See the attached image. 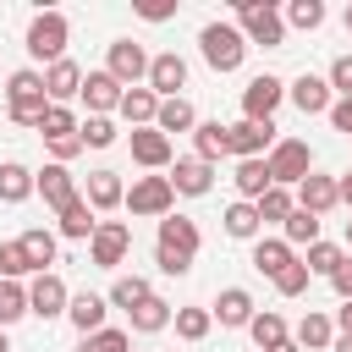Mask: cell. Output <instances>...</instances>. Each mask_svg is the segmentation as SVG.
Masks as SVG:
<instances>
[{
  "label": "cell",
  "instance_id": "1",
  "mask_svg": "<svg viewBox=\"0 0 352 352\" xmlns=\"http://www.w3.org/2000/svg\"><path fill=\"white\" fill-rule=\"evenodd\" d=\"M198 248H204V236H198V226H192L187 214H165V220H160V236H154V264H160V275H187L192 258H198Z\"/></svg>",
  "mask_w": 352,
  "mask_h": 352
},
{
  "label": "cell",
  "instance_id": "2",
  "mask_svg": "<svg viewBox=\"0 0 352 352\" xmlns=\"http://www.w3.org/2000/svg\"><path fill=\"white\" fill-rule=\"evenodd\" d=\"M44 110H50L44 72H38V66H22V72H11V77H6V116H11L16 126H33V132H38Z\"/></svg>",
  "mask_w": 352,
  "mask_h": 352
},
{
  "label": "cell",
  "instance_id": "3",
  "mask_svg": "<svg viewBox=\"0 0 352 352\" xmlns=\"http://www.w3.org/2000/svg\"><path fill=\"white\" fill-rule=\"evenodd\" d=\"M248 50H253V44L242 38L236 22H204V28H198V55L209 60V72H242Z\"/></svg>",
  "mask_w": 352,
  "mask_h": 352
},
{
  "label": "cell",
  "instance_id": "4",
  "mask_svg": "<svg viewBox=\"0 0 352 352\" xmlns=\"http://www.w3.org/2000/svg\"><path fill=\"white\" fill-rule=\"evenodd\" d=\"M231 11H236V28L248 44H264V50L286 44V16L275 0H231Z\"/></svg>",
  "mask_w": 352,
  "mask_h": 352
},
{
  "label": "cell",
  "instance_id": "5",
  "mask_svg": "<svg viewBox=\"0 0 352 352\" xmlns=\"http://www.w3.org/2000/svg\"><path fill=\"white\" fill-rule=\"evenodd\" d=\"M66 44H72V22H66V11H38V16L28 22L22 50H28L33 60L55 66V60H66Z\"/></svg>",
  "mask_w": 352,
  "mask_h": 352
},
{
  "label": "cell",
  "instance_id": "6",
  "mask_svg": "<svg viewBox=\"0 0 352 352\" xmlns=\"http://www.w3.org/2000/svg\"><path fill=\"white\" fill-rule=\"evenodd\" d=\"M121 209H132V214H143V220H165V214H176V187H170V176H132V187H126V204Z\"/></svg>",
  "mask_w": 352,
  "mask_h": 352
},
{
  "label": "cell",
  "instance_id": "7",
  "mask_svg": "<svg viewBox=\"0 0 352 352\" xmlns=\"http://www.w3.org/2000/svg\"><path fill=\"white\" fill-rule=\"evenodd\" d=\"M264 165H270L275 187H297L302 176H314V148H308V138H280L264 154Z\"/></svg>",
  "mask_w": 352,
  "mask_h": 352
},
{
  "label": "cell",
  "instance_id": "8",
  "mask_svg": "<svg viewBox=\"0 0 352 352\" xmlns=\"http://www.w3.org/2000/svg\"><path fill=\"white\" fill-rule=\"evenodd\" d=\"M148 60H154V55H148L143 44H132V38H116V44L104 50V72H110L121 88H143V82H148Z\"/></svg>",
  "mask_w": 352,
  "mask_h": 352
},
{
  "label": "cell",
  "instance_id": "9",
  "mask_svg": "<svg viewBox=\"0 0 352 352\" xmlns=\"http://www.w3.org/2000/svg\"><path fill=\"white\" fill-rule=\"evenodd\" d=\"M280 99H286V82H280L275 72L248 77V88H242V121H275Z\"/></svg>",
  "mask_w": 352,
  "mask_h": 352
},
{
  "label": "cell",
  "instance_id": "10",
  "mask_svg": "<svg viewBox=\"0 0 352 352\" xmlns=\"http://www.w3.org/2000/svg\"><path fill=\"white\" fill-rule=\"evenodd\" d=\"M126 253H132V226H126V220H99V231H94V242H88V258H94L99 270H121Z\"/></svg>",
  "mask_w": 352,
  "mask_h": 352
},
{
  "label": "cell",
  "instance_id": "11",
  "mask_svg": "<svg viewBox=\"0 0 352 352\" xmlns=\"http://www.w3.org/2000/svg\"><path fill=\"white\" fill-rule=\"evenodd\" d=\"M66 308H72V292H66V280L55 270L28 280V314L33 319H66Z\"/></svg>",
  "mask_w": 352,
  "mask_h": 352
},
{
  "label": "cell",
  "instance_id": "12",
  "mask_svg": "<svg viewBox=\"0 0 352 352\" xmlns=\"http://www.w3.org/2000/svg\"><path fill=\"white\" fill-rule=\"evenodd\" d=\"M126 148H132V160H138L143 170H154V176L176 165V143H170L160 126H138V132L126 138Z\"/></svg>",
  "mask_w": 352,
  "mask_h": 352
},
{
  "label": "cell",
  "instance_id": "13",
  "mask_svg": "<svg viewBox=\"0 0 352 352\" xmlns=\"http://www.w3.org/2000/svg\"><path fill=\"white\" fill-rule=\"evenodd\" d=\"M231 160H264L280 138H275V121H231Z\"/></svg>",
  "mask_w": 352,
  "mask_h": 352
},
{
  "label": "cell",
  "instance_id": "14",
  "mask_svg": "<svg viewBox=\"0 0 352 352\" xmlns=\"http://www.w3.org/2000/svg\"><path fill=\"white\" fill-rule=\"evenodd\" d=\"M121 94H126V88H121V82H116V77L99 66V72H88V77H82L77 104H82L88 116H116V110H121Z\"/></svg>",
  "mask_w": 352,
  "mask_h": 352
},
{
  "label": "cell",
  "instance_id": "15",
  "mask_svg": "<svg viewBox=\"0 0 352 352\" xmlns=\"http://www.w3.org/2000/svg\"><path fill=\"white\" fill-rule=\"evenodd\" d=\"M286 99H292L302 116H330V104H336L330 82H324L319 72H302V77H292V82H286Z\"/></svg>",
  "mask_w": 352,
  "mask_h": 352
},
{
  "label": "cell",
  "instance_id": "16",
  "mask_svg": "<svg viewBox=\"0 0 352 352\" xmlns=\"http://www.w3.org/2000/svg\"><path fill=\"white\" fill-rule=\"evenodd\" d=\"M248 264H253L264 280H280V275L297 264V248H292L286 236H258V242H253V253H248Z\"/></svg>",
  "mask_w": 352,
  "mask_h": 352
},
{
  "label": "cell",
  "instance_id": "17",
  "mask_svg": "<svg viewBox=\"0 0 352 352\" xmlns=\"http://www.w3.org/2000/svg\"><path fill=\"white\" fill-rule=\"evenodd\" d=\"M209 314H214V324H226V330H248L253 314H258V302H253L248 286H220V297H214Z\"/></svg>",
  "mask_w": 352,
  "mask_h": 352
},
{
  "label": "cell",
  "instance_id": "18",
  "mask_svg": "<svg viewBox=\"0 0 352 352\" xmlns=\"http://www.w3.org/2000/svg\"><path fill=\"white\" fill-rule=\"evenodd\" d=\"M148 88H154L160 99H182V88H187V60H182L176 50H160V55L148 60Z\"/></svg>",
  "mask_w": 352,
  "mask_h": 352
},
{
  "label": "cell",
  "instance_id": "19",
  "mask_svg": "<svg viewBox=\"0 0 352 352\" xmlns=\"http://www.w3.org/2000/svg\"><path fill=\"white\" fill-rule=\"evenodd\" d=\"M336 204H341V182H336V176L314 170V176H302V182H297V209H308V214H319V220H324Z\"/></svg>",
  "mask_w": 352,
  "mask_h": 352
},
{
  "label": "cell",
  "instance_id": "20",
  "mask_svg": "<svg viewBox=\"0 0 352 352\" xmlns=\"http://www.w3.org/2000/svg\"><path fill=\"white\" fill-rule=\"evenodd\" d=\"M66 319H72V330H77V336H99V330H104V319H110V297H104V292H72Z\"/></svg>",
  "mask_w": 352,
  "mask_h": 352
},
{
  "label": "cell",
  "instance_id": "21",
  "mask_svg": "<svg viewBox=\"0 0 352 352\" xmlns=\"http://www.w3.org/2000/svg\"><path fill=\"white\" fill-rule=\"evenodd\" d=\"M38 198H44V204H50V209L60 214V209H72V204H77L82 192H77V176H72L66 165H55V160H50V165L38 170Z\"/></svg>",
  "mask_w": 352,
  "mask_h": 352
},
{
  "label": "cell",
  "instance_id": "22",
  "mask_svg": "<svg viewBox=\"0 0 352 352\" xmlns=\"http://www.w3.org/2000/svg\"><path fill=\"white\" fill-rule=\"evenodd\" d=\"M82 198H88V209H94V214H110V209H121V204H126V182H121V170H88V187H82Z\"/></svg>",
  "mask_w": 352,
  "mask_h": 352
},
{
  "label": "cell",
  "instance_id": "23",
  "mask_svg": "<svg viewBox=\"0 0 352 352\" xmlns=\"http://www.w3.org/2000/svg\"><path fill=\"white\" fill-rule=\"evenodd\" d=\"M82 66L66 55V60H55V66H44V94H50V104H72L77 94H82Z\"/></svg>",
  "mask_w": 352,
  "mask_h": 352
},
{
  "label": "cell",
  "instance_id": "24",
  "mask_svg": "<svg viewBox=\"0 0 352 352\" xmlns=\"http://www.w3.org/2000/svg\"><path fill=\"white\" fill-rule=\"evenodd\" d=\"M170 187H176L182 198H204V192L214 187V165H209V160H198V154H187V160H176V165H170Z\"/></svg>",
  "mask_w": 352,
  "mask_h": 352
},
{
  "label": "cell",
  "instance_id": "25",
  "mask_svg": "<svg viewBox=\"0 0 352 352\" xmlns=\"http://www.w3.org/2000/svg\"><path fill=\"white\" fill-rule=\"evenodd\" d=\"M16 242H22L28 264H33V275H50V264L60 258V236H55L50 226H28V231H22Z\"/></svg>",
  "mask_w": 352,
  "mask_h": 352
},
{
  "label": "cell",
  "instance_id": "26",
  "mask_svg": "<svg viewBox=\"0 0 352 352\" xmlns=\"http://www.w3.org/2000/svg\"><path fill=\"white\" fill-rule=\"evenodd\" d=\"M292 341H297L302 352H324V346H336V319H330V314H319V308H308V314L297 319Z\"/></svg>",
  "mask_w": 352,
  "mask_h": 352
},
{
  "label": "cell",
  "instance_id": "27",
  "mask_svg": "<svg viewBox=\"0 0 352 352\" xmlns=\"http://www.w3.org/2000/svg\"><path fill=\"white\" fill-rule=\"evenodd\" d=\"M116 116H121V121H126L132 132H138V126H154V116H160V94H154L148 82H143V88H126V94H121V110H116Z\"/></svg>",
  "mask_w": 352,
  "mask_h": 352
},
{
  "label": "cell",
  "instance_id": "28",
  "mask_svg": "<svg viewBox=\"0 0 352 352\" xmlns=\"http://www.w3.org/2000/svg\"><path fill=\"white\" fill-rule=\"evenodd\" d=\"M231 187H236V198H242V204H258V198L275 187V176H270V165H264V160H236Z\"/></svg>",
  "mask_w": 352,
  "mask_h": 352
},
{
  "label": "cell",
  "instance_id": "29",
  "mask_svg": "<svg viewBox=\"0 0 352 352\" xmlns=\"http://www.w3.org/2000/svg\"><path fill=\"white\" fill-rule=\"evenodd\" d=\"M192 154L209 160V165H220V160L231 154V132H226V121H198V126H192Z\"/></svg>",
  "mask_w": 352,
  "mask_h": 352
},
{
  "label": "cell",
  "instance_id": "30",
  "mask_svg": "<svg viewBox=\"0 0 352 352\" xmlns=\"http://www.w3.org/2000/svg\"><path fill=\"white\" fill-rule=\"evenodd\" d=\"M94 231H99V214L88 209V198L60 209V220H55V236H66V242H94Z\"/></svg>",
  "mask_w": 352,
  "mask_h": 352
},
{
  "label": "cell",
  "instance_id": "31",
  "mask_svg": "<svg viewBox=\"0 0 352 352\" xmlns=\"http://www.w3.org/2000/svg\"><path fill=\"white\" fill-rule=\"evenodd\" d=\"M33 192H38V170L6 160V165H0V204H28Z\"/></svg>",
  "mask_w": 352,
  "mask_h": 352
},
{
  "label": "cell",
  "instance_id": "32",
  "mask_svg": "<svg viewBox=\"0 0 352 352\" xmlns=\"http://www.w3.org/2000/svg\"><path fill=\"white\" fill-rule=\"evenodd\" d=\"M220 226H226V236H236V242H258L264 236V226H258V204H226V214H220Z\"/></svg>",
  "mask_w": 352,
  "mask_h": 352
},
{
  "label": "cell",
  "instance_id": "33",
  "mask_svg": "<svg viewBox=\"0 0 352 352\" xmlns=\"http://www.w3.org/2000/svg\"><path fill=\"white\" fill-rule=\"evenodd\" d=\"M126 319H132V330H138V336H160V330H170L176 308H170V302H165V297L154 292V297H148V302H138V308H132Z\"/></svg>",
  "mask_w": 352,
  "mask_h": 352
},
{
  "label": "cell",
  "instance_id": "34",
  "mask_svg": "<svg viewBox=\"0 0 352 352\" xmlns=\"http://www.w3.org/2000/svg\"><path fill=\"white\" fill-rule=\"evenodd\" d=\"M154 126L165 132V138H176V132H192L198 126V110H192V99L182 94V99H160V116H154Z\"/></svg>",
  "mask_w": 352,
  "mask_h": 352
},
{
  "label": "cell",
  "instance_id": "35",
  "mask_svg": "<svg viewBox=\"0 0 352 352\" xmlns=\"http://www.w3.org/2000/svg\"><path fill=\"white\" fill-rule=\"evenodd\" d=\"M104 297H110V308H121V314H132L138 302H148V297H154V286H148V275H116Z\"/></svg>",
  "mask_w": 352,
  "mask_h": 352
},
{
  "label": "cell",
  "instance_id": "36",
  "mask_svg": "<svg viewBox=\"0 0 352 352\" xmlns=\"http://www.w3.org/2000/svg\"><path fill=\"white\" fill-rule=\"evenodd\" d=\"M248 336H253V346H258V352H275L280 341H292V330H286V319H280L275 308H258V314H253V324H248Z\"/></svg>",
  "mask_w": 352,
  "mask_h": 352
},
{
  "label": "cell",
  "instance_id": "37",
  "mask_svg": "<svg viewBox=\"0 0 352 352\" xmlns=\"http://www.w3.org/2000/svg\"><path fill=\"white\" fill-rule=\"evenodd\" d=\"M77 126H82V116H77L72 104H50L44 121H38V138H44V143H60V138H77Z\"/></svg>",
  "mask_w": 352,
  "mask_h": 352
},
{
  "label": "cell",
  "instance_id": "38",
  "mask_svg": "<svg viewBox=\"0 0 352 352\" xmlns=\"http://www.w3.org/2000/svg\"><path fill=\"white\" fill-rule=\"evenodd\" d=\"M341 258H346V242H324V236H319V242H314V248L302 253L308 275H324V280H330V275L341 270Z\"/></svg>",
  "mask_w": 352,
  "mask_h": 352
},
{
  "label": "cell",
  "instance_id": "39",
  "mask_svg": "<svg viewBox=\"0 0 352 352\" xmlns=\"http://www.w3.org/2000/svg\"><path fill=\"white\" fill-rule=\"evenodd\" d=\"M297 209V192L292 187H270L258 198V226H286V214Z\"/></svg>",
  "mask_w": 352,
  "mask_h": 352
},
{
  "label": "cell",
  "instance_id": "40",
  "mask_svg": "<svg viewBox=\"0 0 352 352\" xmlns=\"http://www.w3.org/2000/svg\"><path fill=\"white\" fill-rule=\"evenodd\" d=\"M280 236H286L292 248H302V253H308V248L319 242V214H308V209H292V214H286V226H280Z\"/></svg>",
  "mask_w": 352,
  "mask_h": 352
},
{
  "label": "cell",
  "instance_id": "41",
  "mask_svg": "<svg viewBox=\"0 0 352 352\" xmlns=\"http://www.w3.org/2000/svg\"><path fill=\"white\" fill-rule=\"evenodd\" d=\"M16 319H28V286L22 280H0V330H11Z\"/></svg>",
  "mask_w": 352,
  "mask_h": 352
},
{
  "label": "cell",
  "instance_id": "42",
  "mask_svg": "<svg viewBox=\"0 0 352 352\" xmlns=\"http://www.w3.org/2000/svg\"><path fill=\"white\" fill-rule=\"evenodd\" d=\"M170 324H176V336H182V341H204V336L214 330V314H209V308H176V319H170Z\"/></svg>",
  "mask_w": 352,
  "mask_h": 352
},
{
  "label": "cell",
  "instance_id": "43",
  "mask_svg": "<svg viewBox=\"0 0 352 352\" xmlns=\"http://www.w3.org/2000/svg\"><path fill=\"white\" fill-rule=\"evenodd\" d=\"M280 16H286V28H302V33H314V28H324V0H292Z\"/></svg>",
  "mask_w": 352,
  "mask_h": 352
},
{
  "label": "cell",
  "instance_id": "44",
  "mask_svg": "<svg viewBox=\"0 0 352 352\" xmlns=\"http://www.w3.org/2000/svg\"><path fill=\"white\" fill-rule=\"evenodd\" d=\"M77 138H82V148H110L121 132H116V121H110V116H82Z\"/></svg>",
  "mask_w": 352,
  "mask_h": 352
},
{
  "label": "cell",
  "instance_id": "45",
  "mask_svg": "<svg viewBox=\"0 0 352 352\" xmlns=\"http://www.w3.org/2000/svg\"><path fill=\"white\" fill-rule=\"evenodd\" d=\"M22 275H33V264H28L22 242L11 236V242H0V280H22Z\"/></svg>",
  "mask_w": 352,
  "mask_h": 352
},
{
  "label": "cell",
  "instance_id": "46",
  "mask_svg": "<svg viewBox=\"0 0 352 352\" xmlns=\"http://www.w3.org/2000/svg\"><path fill=\"white\" fill-rule=\"evenodd\" d=\"M77 352H132V336H126V330H110V324H104L99 336H82V346H77Z\"/></svg>",
  "mask_w": 352,
  "mask_h": 352
},
{
  "label": "cell",
  "instance_id": "47",
  "mask_svg": "<svg viewBox=\"0 0 352 352\" xmlns=\"http://www.w3.org/2000/svg\"><path fill=\"white\" fill-rule=\"evenodd\" d=\"M324 82H330V94H336V99H352V55H336V60H330V72H324Z\"/></svg>",
  "mask_w": 352,
  "mask_h": 352
},
{
  "label": "cell",
  "instance_id": "48",
  "mask_svg": "<svg viewBox=\"0 0 352 352\" xmlns=\"http://www.w3.org/2000/svg\"><path fill=\"white\" fill-rule=\"evenodd\" d=\"M308 280H314V275H308V264L297 258V264H292V270L275 280V292H280V297H302V292H308Z\"/></svg>",
  "mask_w": 352,
  "mask_h": 352
},
{
  "label": "cell",
  "instance_id": "49",
  "mask_svg": "<svg viewBox=\"0 0 352 352\" xmlns=\"http://www.w3.org/2000/svg\"><path fill=\"white\" fill-rule=\"evenodd\" d=\"M138 16L143 22H170L176 16V0H148V6H138Z\"/></svg>",
  "mask_w": 352,
  "mask_h": 352
},
{
  "label": "cell",
  "instance_id": "50",
  "mask_svg": "<svg viewBox=\"0 0 352 352\" xmlns=\"http://www.w3.org/2000/svg\"><path fill=\"white\" fill-rule=\"evenodd\" d=\"M330 286H336V297H341V302H352V253L341 258V270L330 275Z\"/></svg>",
  "mask_w": 352,
  "mask_h": 352
},
{
  "label": "cell",
  "instance_id": "51",
  "mask_svg": "<svg viewBox=\"0 0 352 352\" xmlns=\"http://www.w3.org/2000/svg\"><path fill=\"white\" fill-rule=\"evenodd\" d=\"M330 126L352 138V99H336V104H330Z\"/></svg>",
  "mask_w": 352,
  "mask_h": 352
},
{
  "label": "cell",
  "instance_id": "52",
  "mask_svg": "<svg viewBox=\"0 0 352 352\" xmlns=\"http://www.w3.org/2000/svg\"><path fill=\"white\" fill-rule=\"evenodd\" d=\"M336 336H352V302L336 308Z\"/></svg>",
  "mask_w": 352,
  "mask_h": 352
},
{
  "label": "cell",
  "instance_id": "53",
  "mask_svg": "<svg viewBox=\"0 0 352 352\" xmlns=\"http://www.w3.org/2000/svg\"><path fill=\"white\" fill-rule=\"evenodd\" d=\"M336 182H341V204L352 209V170H346V176H336Z\"/></svg>",
  "mask_w": 352,
  "mask_h": 352
},
{
  "label": "cell",
  "instance_id": "54",
  "mask_svg": "<svg viewBox=\"0 0 352 352\" xmlns=\"http://www.w3.org/2000/svg\"><path fill=\"white\" fill-rule=\"evenodd\" d=\"M330 352H352V336H336V346Z\"/></svg>",
  "mask_w": 352,
  "mask_h": 352
},
{
  "label": "cell",
  "instance_id": "55",
  "mask_svg": "<svg viewBox=\"0 0 352 352\" xmlns=\"http://www.w3.org/2000/svg\"><path fill=\"white\" fill-rule=\"evenodd\" d=\"M275 352H302V346H297V341H280V346H275Z\"/></svg>",
  "mask_w": 352,
  "mask_h": 352
},
{
  "label": "cell",
  "instance_id": "56",
  "mask_svg": "<svg viewBox=\"0 0 352 352\" xmlns=\"http://www.w3.org/2000/svg\"><path fill=\"white\" fill-rule=\"evenodd\" d=\"M341 28H346V33H352V6H346V11H341Z\"/></svg>",
  "mask_w": 352,
  "mask_h": 352
},
{
  "label": "cell",
  "instance_id": "57",
  "mask_svg": "<svg viewBox=\"0 0 352 352\" xmlns=\"http://www.w3.org/2000/svg\"><path fill=\"white\" fill-rule=\"evenodd\" d=\"M346 253H352V220H346Z\"/></svg>",
  "mask_w": 352,
  "mask_h": 352
},
{
  "label": "cell",
  "instance_id": "58",
  "mask_svg": "<svg viewBox=\"0 0 352 352\" xmlns=\"http://www.w3.org/2000/svg\"><path fill=\"white\" fill-rule=\"evenodd\" d=\"M0 352H11V341H6V330H0Z\"/></svg>",
  "mask_w": 352,
  "mask_h": 352
}]
</instances>
